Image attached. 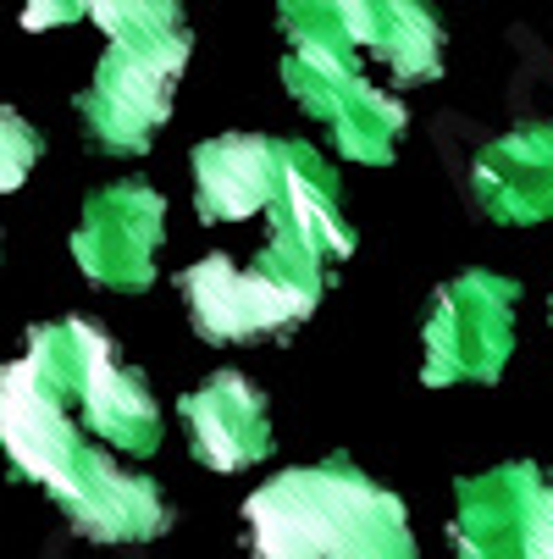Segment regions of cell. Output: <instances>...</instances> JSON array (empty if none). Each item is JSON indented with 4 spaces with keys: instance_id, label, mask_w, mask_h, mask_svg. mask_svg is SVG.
Listing matches in <instances>:
<instances>
[{
    "instance_id": "obj_6",
    "label": "cell",
    "mask_w": 553,
    "mask_h": 559,
    "mask_svg": "<svg viewBox=\"0 0 553 559\" xmlns=\"http://www.w3.org/2000/svg\"><path fill=\"white\" fill-rule=\"evenodd\" d=\"M161 233H167V200L149 183H111L84 205L77 222L72 255L95 277L100 288L139 294L155 283V255H161Z\"/></svg>"
},
{
    "instance_id": "obj_20",
    "label": "cell",
    "mask_w": 553,
    "mask_h": 559,
    "mask_svg": "<svg viewBox=\"0 0 553 559\" xmlns=\"http://www.w3.org/2000/svg\"><path fill=\"white\" fill-rule=\"evenodd\" d=\"M72 17H84V7H28L23 28H50V23H72Z\"/></svg>"
},
{
    "instance_id": "obj_7",
    "label": "cell",
    "mask_w": 553,
    "mask_h": 559,
    "mask_svg": "<svg viewBox=\"0 0 553 559\" xmlns=\"http://www.w3.org/2000/svg\"><path fill=\"white\" fill-rule=\"evenodd\" d=\"M0 449H7L17 476L39 483L56 504L72 493L77 471H84V460H89L72 416L28 377L23 360L0 371Z\"/></svg>"
},
{
    "instance_id": "obj_9",
    "label": "cell",
    "mask_w": 553,
    "mask_h": 559,
    "mask_svg": "<svg viewBox=\"0 0 553 559\" xmlns=\"http://www.w3.org/2000/svg\"><path fill=\"white\" fill-rule=\"evenodd\" d=\"M61 515L95 543H149L172 526V504L155 488V476L128 471L95 449H89L84 471H77L72 493L61 499Z\"/></svg>"
},
{
    "instance_id": "obj_12",
    "label": "cell",
    "mask_w": 553,
    "mask_h": 559,
    "mask_svg": "<svg viewBox=\"0 0 553 559\" xmlns=\"http://www.w3.org/2000/svg\"><path fill=\"white\" fill-rule=\"evenodd\" d=\"M277 144L272 133H216L194 150V205L205 222H244L272 205L277 189Z\"/></svg>"
},
{
    "instance_id": "obj_10",
    "label": "cell",
    "mask_w": 553,
    "mask_h": 559,
    "mask_svg": "<svg viewBox=\"0 0 553 559\" xmlns=\"http://www.w3.org/2000/svg\"><path fill=\"white\" fill-rule=\"evenodd\" d=\"M194 454L211 471H244L272 454V421H266V393L244 371H216L178 405Z\"/></svg>"
},
{
    "instance_id": "obj_11",
    "label": "cell",
    "mask_w": 553,
    "mask_h": 559,
    "mask_svg": "<svg viewBox=\"0 0 553 559\" xmlns=\"http://www.w3.org/2000/svg\"><path fill=\"white\" fill-rule=\"evenodd\" d=\"M477 205L504 227L553 222V122H520L470 167Z\"/></svg>"
},
{
    "instance_id": "obj_18",
    "label": "cell",
    "mask_w": 553,
    "mask_h": 559,
    "mask_svg": "<svg viewBox=\"0 0 553 559\" xmlns=\"http://www.w3.org/2000/svg\"><path fill=\"white\" fill-rule=\"evenodd\" d=\"M84 17H95L111 34V45H139L183 28V7H172V0H95V7H84Z\"/></svg>"
},
{
    "instance_id": "obj_1",
    "label": "cell",
    "mask_w": 553,
    "mask_h": 559,
    "mask_svg": "<svg viewBox=\"0 0 553 559\" xmlns=\"http://www.w3.org/2000/svg\"><path fill=\"white\" fill-rule=\"evenodd\" d=\"M244 526L255 559H416L399 493L371 483L349 454L261 483Z\"/></svg>"
},
{
    "instance_id": "obj_2",
    "label": "cell",
    "mask_w": 553,
    "mask_h": 559,
    "mask_svg": "<svg viewBox=\"0 0 553 559\" xmlns=\"http://www.w3.org/2000/svg\"><path fill=\"white\" fill-rule=\"evenodd\" d=\"M322 277L327 266H315L282 238H266L250 266L232 255H205L178 277V288L205 344H261L322 305Z\"/></svg>"
},
{
    "instance_id": "obj_8",
    "label": "cell",
    "mask_w": 553,
    "mask_h": 559,
    "mask_svg": "<svg viewBox=\"0 0 553 559\" xmlns=\"http://www.w3.org/2000/svg\"><path fill=\"white\" fill-rule=\"evenodd\" d=\"M272 238L293 245L315 266L354 255V227L344 222L338 205V173L327 167L322 150H310L299 139L277 144V189H272Z\"/></svg>"
},
{
    "instance_id": "obj_14",
    "label": "cell",
    "mask_w": 553,
    "mask_h": 559,
    "mask_svg": "<svg viewBox=\"0 0 553 559\" xmlns=\"http://www.w3.org/2000/svg\"><path fill=\"white\" fill-rule=\"evenodd\" d=\"M72 411H84V427L122 454H155L161 449V405H155L149 382L139 371H128L122 360L100 366L89 377V388L77 393Z\"/></svg>"
},
{
    "instance_id": "obj_19",
    "label": "cell",
    "mask_w": 553,
    "mask_h": 559,
    "mask_svg": "<svg viewBox=\"0 0 553 559\" xmlns=\"http://www.w3.org/2000/svg\"><path fill=\"white\" fill-rule=\"evenodd\" d=\"M34 162H39V133H34L23 117L0 111V194L17 189V183L28 178Z\"/></svg>"
},
{
    "instance_id": "obj_3",
    "label": "cell",
    "mask_w": 553,
    "mask_h": 559,
    "mask_svg": "<svg viewBox=\"0 0 553 559\" xmlns=\"http://www.w3.org/2000/svg\"><path fill=\"white\" fill-rule=\"evenodd\" d=\"M183 61H189V28L139 39V45H111L106 61L95 67V84L77 95V111H84V128L95 133V144L117 155L149 150V139L172 117Z\"/></svg>"
},
{
    "instance_id": "obj_16",
    "label": "cell",
    "mask_w": 553,
    "mask_h": 559,
    "mask_svg": "<svg viewBox=\"0 0 553 559\" xmlns=\"http://www.w3.org/2000/svg\"><path fill=\"white\" fill-rule=\"evenodd\" d=\"M405 106L393 100L387 90H376V84H360L338 100V111L327 117V128H333V144H338V155H349V162H371V167H387L393 162V150H399V133H405Z\"/></svg>"
},
{
    "instance_id": "obj_5",
    "label": "cell",
    "mask_w": 553,
    "mask_h": 559,
    "mask_svg": "<svg viewBox=\"0 0 553 559\" xmlns=\"http://www.w3.org/2000/svg\"><path fill=\"white\" fill-rule=\"evenodd\" d=\"M459 559H553V476L531 460L482 471L454 488Z\"/></svg>"
},
{
    "instance_id": "obj_17",
    "label": "cell",
    "mask_w": 553,
    "mask_h": 559,
    "mask_svg": "<svg viewBox=\"0 0 553 559\" xmlns=\"http://www.w3.org/2000/svg\"><path fill=\"white\" fill-rule=\"evenodd\" d=\"M282 84L310 117H333L338 100L360 84V56L338 45H288L282 56Z\"/></svg>"
},
{
    "instance_id": "obj_4",
    "label": "cell",
    "mask_w": 553,
    "mask_h": 559,
    "mask_svg": "<svg viewBox=\"0 0 553 559\" xmlns=\"http://www.w3.org/2000/svg\"><path fill=\"white\" fill-rule=\"evenodd\" d=\"M515 299L520 283L498 272H459L437 288L426 310V388H459V382H498L509 349H515Z\"/></svg>"
},
{
    "instance_id": "obj_13",
    "label": "cell",
    "mask_w": 553,
    "mask_h": 559,
    "mask_svg": "<svg viewBox=\"0 0 553 559\" xmlns=\"http://www.w3.org/2000/svg\"><path fill=\"white\" fill-rule=\"evenodd\" d=\"M344 28L354 50H371L399 84L443 78V28L416 0H344Z\"/></svg>"
},
{
    "instance_id": "obj_15",
    "label": "cell",
    "mask_w": 553,
    "mask_h": 559,
    "mask_svg": "<svg viewBox=\"0 0 553 559\" xmlns=\"http://www.w3.org/2000/svg\"><path fill=\"white\" fill-rule=\"evenodd\" d=\"M117 360V344L100 333V322H89V316H67V322H45L34 338H28V377L56 399L61 411L77 405V393L89 388V377L100 366Z\"/></svg>"
}]
</instances>
